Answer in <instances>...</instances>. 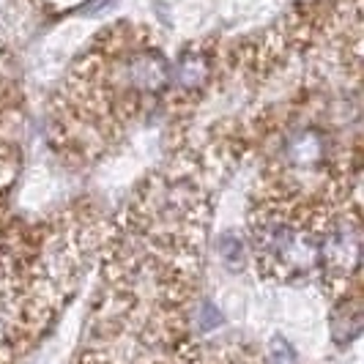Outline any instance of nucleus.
<instances>
[{"instance_id":"nucleus-1","label":"nucleus","mask_w":364,"mask_h":364,"mask_svg":"<svg viewBox=\"0 0 364 364\" xmlns=\"http://www.w3.org/2000/svg\"><path fill=\"white\" fill-rule=\"evenodd\" d=\"M250 148L233 118L173 143L107 222L99 293L77 364H203L195 343L214 205Z\"/></svg>"},{"instance_id":"nucleus-2","label":"nucleus","mask_w":364,"mask_h":364,"mask_svg":"<svg viewBox=\"0 0 364 364\" xmlns=\"http://www.w3.org/2000/svg\"><path fill=\"white\" fill-rule=\"evenodd\" d=\"M173 58L162 36L134 19L99 31L77 55L47 105L44 137L69 170H91L112 156L154 112L164 109Z\"/></svg>"},{"instance_id":"nucleus-3","label":"nucleus","mask_w":364,"mask_h":364,"mask_svg":"<svg viewBox=\"0 0 364 364\" xmlns=\"http://www.w3.org/2000/svg\"><path fill=\"white\" fill-rule=\"evenodd\" d=\"M25 154V93L17 63L0 44V228L9 222L11 198Z\"/></svg>"}]
</instances>
